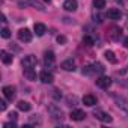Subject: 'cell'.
I'll use <instances>...</instances> for the list:
<instances>
[{"label": "cell", "mask_w": 128, "mask_h": 128, "mask_svg": "<svg viewBox=\"0 0 128 128\" xmlns=\"http://www.w3.org/2000/svg\"><path fill=\"white\" fill-rule=\"evenodd\" d=\"M17 107H18V110H21V112H29V110L32 108L30 102H27V101H18Z\"/></svg>", "instance_id": "d6986e66"}, {"label": "cell", "mask_w": 128, "mask_h": 128, "mask_svg": "<svg viewBox=\"0 0 128 128\" xmlns=\"http://www.w3.org/2000/svg\"><path fill=\"white\" fill-rule=\"evenodd\" d=\"M60 68L63 71H68V72H74L76 71V63L70 59V60H65V62H62L60 63Z\"/></svg>", "instance_id": "8fae6325"}, {"label": "cell", "mask_w": 128, "mask_h": 128, "mask_svg": "<svg viewBox=\"0 0 128 128\" xmlns=\"http://www.w3.org/2000/svg\"><path fill=\"white\" fill-rule=\"evenodd\" d=\"M48 113H50L53 120H62L63 119V110L59 106H56V104H50L48 106Z\"/></svg>", "instance_id": "6da1fadb"}, {"label": "cell", "mask_w": 128, "mask_h": 128, "mask_svg": "<svg viewBox=\"0 0 128 128\" xmlns=\"http://www.w3.org/2000/svg\"><path fill=\"white\" fill-rule=\"evenodd\" d=\"M126 29H128V20H126Z\"/></svg>", "instance_id": "e575fe53"}, {"label": "cell", "mask_w": 128, "mask_h": 128, "mask_svg": "<svg viewBox=\"0 0 128 128\" xmlns=\"http://www.w3.org/2000/svg\"><path fill=\"white\" fill-rule=\"evenodd\" d=\"M77 102H78V98H77L76 95H70V96H66V106L72 107V106H77Z\"/></svg>", "instance_id": "7402d4cb"}, {"label": "cell", "mask_w": 128, "mask_h": 128, "mask_svg": "<svg viewBox=\"0 0 128 128\" xmlns=\"http://www.w3.org/2000/svg\"><path fill=\"white\" fill-rule=\"evenodd\" d=\"M94 8L98 9V11L106 8V0H94Z\"/></svg>", "instance_id": "cb8c5ba5"}, {"label": "cell", "mask_w": 128, "mask_h": 128, "mask_svg": "<svg viewBox=\"0 0 128 128\" xmlns=\"http://www.w3.org/2000/svg\"><path fill=\"white\" fill-rule=\"evenodd\" d=\"M104 65L102 63H100V62H95V63H92V71L94 72H98V74H102L104 72Z\"/></svg>", "instance_id": "ffe728a7"}, {"label": "cell", "mask_w": 128, "mask_h": 128, "mask_svg": "<svg viewBox=\"0 0 128 128\" xmlns=\"http://www.w3.org/2000/svg\"><path fill=\"white\" fill-rule=\"evenodd\" d=\"M95 83H96V86H98V88H101V89H108V88L112 86V78H110V77H107V76H102V77L96 78V80H95Z\"/></svg>", "instance_id": "277c9868"}, {"label": "cell", "mask_w": 128, "mask_h": 128, "mask_svg": "<svg viewBox=\"0 0 128 128\" xmlns=\"http://www.w3.org/2000/svg\"><path fill=\"white\" fill-rule=\"evenodd\" d=\"M24 77L27 80H36V72L33 71V68H24Z\"/></svg>", "instance_id": "ac0fdd59"}, {"label": "cell", "mask_w": 128, "mask_h": 128, "mask_svg": "<svg viewBox=\"0 0 128 128\" xmlns=\"http://www.w3.org/2000/svg\"><path fill=\"white\" fill-rule=\"evenodd\" d=\"M42 124V120H41V118L39 116H30V125H41Z\"/></svg>", "instance_id": "484cf974"}, {"label": "cell", "mask_w": 128, "mask_h": 128, "mask_svg": "<svg viewBox=\"0 0 128 128\" xmlns=\"http://www.w3.org/2000/svg\"><path fill=\"white\" fill-rule=\"evenodd\" d=\"M104 56H106V59H107L110 63H116V62H118V59H116V54H114L113 51H110V50H107V51L104 53Z\"/></svg>", "instance_id": "44dd1931"}, {"label": "cell", "mask_w": 128, "mask_h": 128, "mask_svg": "<svg viewBox=\"0 0 128 128\" xmlns=\"http://www.w3.org/2000/svg\"><path fill=\"white\" fill-rule=\"evenodd\" d=\"M77 2L76 0H65L63 2V9L65 11H68V12H74V11H77Z\"/></svg>", "instance_id": "5bb4252c"}, {"label": "cell", "mask_w": 128, "mask_h": 128, "mask_svg": "<svg viewBox=\"0 0 128 128\" xmlns=\"http://www.w3.org/2000/svg\"><path fill=\"white\" fill-rule=\"evenodd\" d=\"M39 80H41L42 83H45V84H50V83H53L54 76H53L51 72H48V71H42V72L39 74Z\"/></svg>", "instance_id": "30bf717a"}, {"label": "cell", "mask_w": 128, "mask_h": 128, "mask_svg": "<svg viewBox=\"0 0 128 128\" xmlns=\"http://www.w3.org/2000/svg\"><path fill=\"white\" fill-rule=\"evenodd\" d=\"M113 100H114L116 106L128 114V100L125 96H122V95H113Z\"/></svg>", "instance_id": "7a4b0ae2"}, {"label": "cell", "mask_w": 128, "mask_h": 128, "mask_svg": "<svg viewBox=\"0 0 128 128\" xmlns=\"http://www.w3.org/2000/svg\"><path fill=\"white\" fill-rule=\"evenodd\" d=\"M30 5L35 8V9H38V11H45V8H44V5H41L39 2H36V0H30Z\"/></svg>", "instance_id": "d4e9b609"}, {"label": "cell", "mask_w": 128, "mask_h": 128, "mask_svg": "<svg viewBox=\"0 0 128 128\" xmlns=\"http://www.w3.org/2000/svg\"><path fill=\"white\" fill-rule=\"evenodd\" d=\"M44 2H47V3H50V0H44Z\"/></svg>", "instance_id": "836d02e7"}, {"label": "cell", "mask_w": 128, "mask_h": 128, "mask_svg": "<svg viewBox=\"0 0 128 128\" xmlns=\"http://www.w3.org/2000/svg\"><path fill=\"white\" fill-rule=\"evenodd\" d=\"M120 35H122V30H120L119 27H116V26L110 27L108 32H107V36H108V39H112V41H118V39L120 38Z\"/></svg>", "instance_id": "52a82bcc"}, {"label": "cell", "mask_w": 128, "mask_h": 128, "mask_svg": "<svg viewBox=\"0 0 128 128\" xmlns=\"http://www.w3.org/2000/svg\"><path fill=\"white\" fill-rule=\"evenodd\" d=\"M17 118H18V114H17L15 112H12V113H9V119H11V120H17Z\"/></svg>", "instance_id": "1f68e13d"}, {"label": "cell", "mask_w": 128, "mask_h": 128, "mask_svg": "<svg viewBox=\"0 0 128 128\" xmlns=\"http://www.w3.org/2000/svg\"><path fill=\"white\" fill-rule=\"evenodd\" d=\"M0 57H2V62L5 63V65H9V63H12V60H14V56L9 54V53L5 51V50L0 51Z\"/></svg>", "instance_id": "9a60e30c"}, {"label": "cell", "mask_w": 128, "mask_h": 128, "mask_svg": "<svg viewBox=\"0 0 128 128\" xmlns=\"http://www.w3.org/2000/svg\"><path fill=\"white\" fill-rule=\"evenodd\" d=\"M94 116H95L98 120L104 122V124H110V122H112V116H110L108 113L102 112V110H95V112H94Z\"/></svg>", "instance_id": "5b68a950"}, {"label": "cell", "mask_w": 128, "mask_h": 128, "mask_svg": "<svg viewBox=\"0 0 128 128\" xmlns=\"http://www.w3.org/2000/svg\"><path fill=\"white\" fill-rule=\"evenodd\" d=\"M6 107H8L6 101H5V100H0V110H2V112H5V110H6Z\"/></svg>", "instance_id": "f1b7e54d"}, {"label": "cell", "mask_w": 128, "mask_h": 128, "mask_svg": "<svg viewBox=\"0 0 128 128\" xmlns=\"http://www.w3.org/2000/svg\"><path fill=\"white\" fill-rule=\"evenodd\" d=\"M107 17H108L110 20H120L122 12H120V9H118V8H110V9L107 11Z\"/></svg>", "instance_id": "7c38bea8"}, {"label": "cell", "mask_w": 128, "mask_h": 128, "mask_svg": "<svg viewBox=\"0 0 128 128\" xmlns=\"http://www.w3.org/2000/svg\"><path fill=\"white\" fill-rule=\"evenodd\" d=\"M70 118H71L72 120H77V122H78V120H83V119L86 118V113H84L83 110H78V108H77V110H72V112L70 113Z\"/></svg>", "instance_id": "4fadbf2b"}, {"label": "cell", "mask_w": 128, "mask_h": 128, "mask_svg": "<svg viewBox=\"0 0 128 128\" xmlns=\"http://www.w3.org/2000/svg\"><path fill=\"white\" fill-rule=\"evenodd\" d=\"M21 63H23V66H24V68H35V66H36V63H38V59H36V56L29 54V56H24V57H23Z\"/></svg>", "instance_id": "3957f363"}, {"label": "cell", "mask_w": 128, "mask_h": 128, "mask_svg": "<svg viewBox=\"0 0 128 128\" xmlns=\"http://www.w3.org/2000/svg\"><path fill=\"white\" fill-rule=\"evenodd\" d=\"M57 42H59L60 45L66 44V36H63V35H59V36H57Z\"/></svg>", "instance_id": "83f0119b"}, {"label": "cell", "mask_w": 128, "mask_h": 128, "mask_svg": "<svg viewBox=\"0 0 128 128\" xmlns=\"http://www.w3.org/2000/svg\"><path fill=\"white\" fill-rule=\"evenodd\" d=\"M51 95H53V96H54L56 100H60V98H62V94H59V90H57V89H54Z\"/></svg>", "instance_id": "f546056e"}, {"label": "cell", "mask_w": 128, "mask_h": 128, "mask_svg": "<svg viewBox=\"0 0 128 128\" xmlns=\"http://www.w3.org/2000/svg\"><path fill=\"white\" fill-rule=\"evenodd\" d=\"M0 35H2V38L8 39V38H11V30H9L8 27H3V29H2V32H0Z\"/></svg>", "instance_id": "4316f807"}, {"label": "cell", "mask_w": 128, "mask_h": 128, "mask_svg": "<svg viewBox=\"0 0 128 128\" xmlns=\"http://www.w3.org/2000/svg\"><path fill=\"white\" fill-rule=\"evenodd\" d=\"M124 45L128 48V38H125V39H124Z\"/></svg>", "instance_id": "d6a6232c"}, {"label": "cell", "mask_w": 128, "mask_h": 128, "mask_svg": "<svg viewBox=\"0 0 128 128\" xmlns=\"http://www.w3.org/2000/svg\"><path fill=\"white\" fill-rule=\"evenodd\" d=\"M83 104L88 106V107H94L96 104V98L94 95H84L83 96Z\"/></svg>", "instance_id": "e0dca14e"}, {"label": "cell", "mask_w": 128, "mask_h": 128, "mask_svg": "<svg viewBox=\"0 0 128 128\" xmlns=\"http://www.w3.org/2000/svg\"><path fill=\"white\" fill-rule=\"evenodd\" d=\"M18 39L21 41V42H30L32 41V32L29 30V29H20L18 30Z\"/></svg>", "instance_id": "8992f818"}, {"label": "cell", "mask_w": 128, "mask_h": 128, "mask_svg": "<svg viewBox=\"0 0 128 128\" xmlns=\"http://www.w3.org/2000/svg\"><path fill=\"white\" fill-rule=\"evenodd\" d=\"M54 60H56V56H54L53 51H45L44 53V63H45V66H53Z\"/></svg>", "instance_id": "9c48e42d"}, {"label": "cell", "mask_w": 128, "mask_h": 128, "mask_svg": "<svg viewBox=\"0 0 128 128\" xmlns=\"http://www.w3.org/2000/svg\"><path fill=\"white\" fill-rule=\"evenodd\" d=\"M3 126H5V128H11V126H12V128H15V126H17V124H15V120H14V122H6V124H3Z\"/></svg>", "instance_id": "4dcf8cb0"}, {"label": "cell", "mask_w": 128, "mask_h": 128, "mask_svg": "<svg viewBox=\"0 0 128 128\" xmlns=\"http://www.w3.org/2000/svg\"><path fill=\"white\" fill-rule=\"evenodd\" d=\"M83 44H84L86 47H92V45L95 44V39H94L92 36H88V35H86V36H83Z\"/></svg>", "instance_id": "603a6c76"}, {"label": "cell", "mask_w": 128, "mask_h": 128, "mask_svg": "<svg viewBox=\"0 0 128 128\" xmlns=\"http://www.w3.org/2000/svg\"><path fill=\"white\" fill-rule=\"evenodd\" d=\"M33 30H35V33H36L38 36H42V35L47 32V27H45V24H42V23H35Z\"/></svg>", "instance_id": "2e32d148"}, {"label": "cell", "mask_w": 128, "mask_h": 128, "mask_svg": "<svg viewBox=\"0 0 128 128\" xmlns=\"http://www.w3.org/2000/svg\"><path fill=\"white\" fill-rule=\"evenodd\" d=\"M2 92H3V95H5V98L8 101H12L15 98V88L14 86H5L2 89Z\"/></svg>", "instance_id": "ba28073f"}]
</instances>
